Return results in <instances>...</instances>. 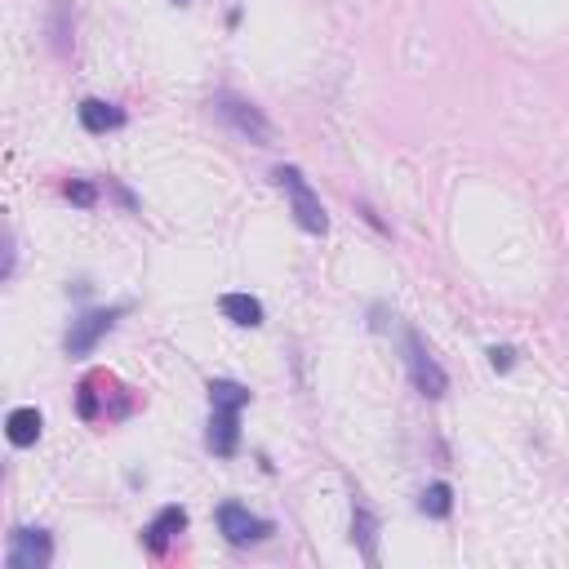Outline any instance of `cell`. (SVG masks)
<instances>
[{"mask_svg":"<svg viewBox=\"0 0 569 569\" xmlns=\"http://www.w3.org/2000/svg\"><path fill=\"white\" fill-rule=\"evenodd\" d=\"M218 307H223V316L232 325H245V329L263 325V303H258L254 294H223L218 298Z\"/></svg>","mask_w":569,"mask_h":569,"instance_id":"10","label":"cell"},{"mask_svg":"<svg viewBox=\"0 0 569 569\" xmlns=\"http://www.w3.org/2000/svg\"><path fill=\"white\" fill-rule=\"evenodd\" d=\"M489 361H494V369H512L516 365V352H512V347H494V352H489Z\"/></svg>","mask_w":569,"mask_h":569,"instance_id":"16","label":"cell"},{"mask_svg":"<svg viewBox=\"0 0 569 569\" xmlns=\"http://www.w3.org/2000/svg\"><path fill=\"white\" fill-rule=\"evenodd\" d=\"M218 529H223L227 543H236V547L258 543V538L272 534V525H267L263 516H254L249 507H241V503H223V507H218Z\"/></svg>","mask_w":569,"mask_h":569,"instance_id":"5","label":"cell"},{"mask_svg":"<svg viewBox=\"0 0 569 569\" xmlns=\"http://www.w3.org/2000/svg\"><path fill=\"white\" fill-rule=\"evenodd\" d=\"M241 445V423H236L232 409H214V423H209V449L218 458H232Z\"/></svg>","mask_w":569,"mask_h":569,"instance_id":"9","label":"cell"},{"mask_svg":"<svg viewBox=\"0 0 569 569\" xmlns=\"http://www.w3.org/2000/svg\"><path fill=\"white\" fill-rule=\"evenodd\" d=\"M49 556H54V543H49L45 529H14L9 534V552H5L9 569H45Z\"/></svg>","mask_w":569,"mask_h":569,"instance_id":"4","label":"cell"},{"mask_svg":"<svg viewBox=\"0 0 569 569\" xmlns=\"http://www.w3.org/2000/svg\"><path fill=\"white\" fill-rule=\"evenodd\" d=\"M418 507H423V516H432V521H445V516L454 512V489H449L445 481L427 485L423 498H418Z\"/></svg>","mask_w":569,"mask_h":569,"instance_id":"14","label":"cell"},{"mask_svg":"<svg viewBox=\"0 0 569 569\" xmlns=\"http://www.w3.org/2000/svg\"><path fill=\"white\" fill-rule=\"evenodd\" d=\"M63 192H67V201H76L81 209H94V205H98V192H94L89 183H81V178H72V183H67Z\"/></svg>","mask_w":569,"mask_h":569,"instance_id":"15","label":"cell"},{"mask_svg":"<svg viewBox=\"0 0 569 569\" xmlns=\"http://www.w3.org/2000/svg\"><path fill=\"white\" fill-rule=\"evenodd\" d=\"M272 178H276V187L289 196V214H294V223L303 227V232H312V236H325L329 218H325V209H321V196H316L312 183L303 178V169L281 165Z\"/></svg>","mask_w":569,"mask_h":569,"instance_id":"1","label":"cell"},{"mask_svg":"<svg viewBox=\"0 0 569 569\" xmlns=\"http://www.w3.org/2000/svg\"><path fill=\"white\" fill-rule=\"evenodd\" d=\"M209 107H214V116L218 121H227L236 129L241 138H249L254 147H272V138H276V129L272 121H267L263 112H258L249 98H236V94H214L209 98Z\"/></svg>","mask_w":569,"mask_h":569,"instance_id":"2","label":"cell"},{"mask_svg":"<svg viewBox=\"0 0 569 569\" xmlns=\"http://www.w3.org/2000/svg\"><path fill=\"white\" fill-rule=\"evenodd\" d=\"M405 365H409V378H414V387L423 396H432L436 401V396L449 392V374L441 369V361L423 347V338H418L414 329H405Z\"/></svg>","mask_w":569,"mask_h":569,"instance_id":"3","label":"cell"},{"mask_svg":"<svg viewBox=\"0 0 569 569\" xmlns=\"http://www.w3.org/2000/svg\"><path fill=\"white\" fill-rule=\"evenodd\" d=\"M183 529H187V512H183V507H161V516L147 525V547H152V552H161L169 538L183 534Z\"/></svg>","mask_w":569,"mask_h":569,"instance_id":"11","label":"cell"},{"mask_svg":"<svg viewBox=\"0 0 569 569\" xmlns=\"http://www.w3.org/2000/svg\"><path fill=\"white\" fill-rule=\"evenodd\" d=\"M352 543L361 547V556H365L369 565L378 561V521L369 516L365 503H356V512H352Z\"/></svg>","mask_w":569,"mask_h":569,"instance_id":"12","label":"cell"},{"mask_svg":"<svg viewBox=\"0 0 569 569\" xmlns=\"http://www.w3.org/2000/svg\"><path fill=\"white\" fill-rule=\"evenodd\" d=\"M5 436H9V445L32 449L36 441H41V409H32V405L9 409V418H5Z\"/></svg>","mask_w":569,"mask_h":569,"instance_id":"7","label":"cell"},{"mask_svg":"<svg viewBox=\"0 0 569 569\" xmlns=\"http://www.w3.org/2000/svg\"><path fill=\"white\" fill-rule=\"evenodd\" d=\"M116 316H121V312H85L81 321H76L72 329H67V352H72V356L94 352V347H98V338H103L107 329L116 325Z\"/></svg>","mask_w":569,"mask_h":569,"instance_id":"6","label":"cell"},{"mask_svg":"<svg viewBox=\"0 0 569 569\" xmlns=\"http://www.w3.org/2000/svg\"><path fill=\"white\" fill-rule=\"evenodd\" d=\"M209 405L241 414V409L249 405V392H245L241 383H232V378H214V383H209Z\"/></svg>","mask_w":569,"mask_h":569,"instance_id":"13","label":"cell"},{"mask_svg":"<svg viewBox=\"0 0 569 569\" xmlns=\"http://www.w3.org/2000/svg\"><path fill=\"white\" fill-rule=\"evenodd\" d=\"M76 116H81V125L89 134H112V129L125 125V112L112 103H103V98H85L81 107H76Z\"/></svg>","mask_w":569,"mask_h":569,"instance_id":"8","label":"cell"}]
</instances>
